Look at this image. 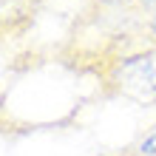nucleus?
Returning a JSON list of instances; mask_svg holds the SVG:
<instances>
[{"label": "nucleus", "instance_id": "f257e3e1", "mask_svg": "<svg viewBox=\"0 0 156 156\" xmlns=\"http://www.w3.org/2000/svg\"><path fill=\"white\" fill-rule=\"evenodd\" d=\"M153 94H156V88H153Z\"/></svg>", "mask_w": 156, "mask_h": 156}]
</instances>
